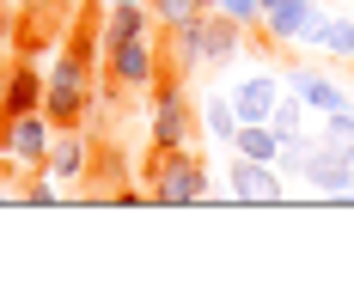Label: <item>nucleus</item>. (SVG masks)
<instances>
[{
	"label": "nucleus",
	"instance_id": "nucleus-1",
	"mask_svg": "<svg viewBox=\"0 0 354 305\" xmlns=\"http://www.w3.org/2000/svg\"><path fill=\"white\" fill-rule=\"evenodd\" d=\"M92 98H98V62L80 55L73 43H62L43 68V116L55 129H73V122H92Z\"/></svg>",
	"mask_w": 354,
	"mask_h": 305
},
{
	"label": "nucleus",
	"instance_id": "nucleus-2",
	"mask_svg": "<svg viewBox=\"0 0 354 305\" xmlns=\"http://www.w3.org/2000/svg\"><path fill=\"white\" fill-rule=\"evenodd\" d=\"M141 171H147V202L153 207H196V202H208V190H214L208 159L196 147H159Z\"/></svg>",
	"mask_w": 354,
	"mask_h": 305
},
{
	"label": "nucleus",
	"instance_id": "nucleus-3",
	"mask_svg": "<svg viewBox=\"0 0 354 305\" xmlns=\"http://www.w3.org/2000/svg\"><path fill=\"white\" fill-rule=\"evenodd\" d=\"M196 104H189V92H183V73H159L153 80V110H147V147L159 153V147H189L196 140Z\"/></svg>",
	"mask_w": 354,
	"mask_h": 305
},
{
	"label": "nucleus",
	"instance_id": "nucleus-4",
	"mask_svg": "<svg viewBox=\"0 0 354 305\" xmlns=\"http://www.w3.org/2000/svg\"><path fill=\"white\" fill-rule=\"evenodd\" d=\"M165 73V55L153 49V31L147 37H116L104 43V62H98V80H110L116 92H153V80Z\"/></svg>",
	"mask_w": 354,
	"mask_h": 305
},
{
	"label": "nucleus",
	"instance_id": "nucleus-5",
	"mask_svg": "<svg viewBox=\"0 0 354 305\" xmlns=\"http://www.w3.org/2000/svg\"><path fill=\"white\" fill-rule=\"evenodd\" d=\"M92 159H98V135H92V122L55 129V135H49V153H43V177L86 190V177H92Z\"/></svg>",
	"mask_w": 354,
	"mask_h": 305
},
{
	"label": "nucleus",
	"instance_id": "nucleus-6",
	"mask_svg": "<svg viewBox=\"0 0 354 305\" xmlns=\"http://www.w3.org/2000/svg\"><path fill=\"white\" fill-rule=\"evenodd\" d=\"M226 190H232V202H245V207L287 202V177L275 165H263V159H245V153H232V165H226Z\"/></svg>",
	"mask_w": 354,
	"mask_h": 305
},
{
	"label": "nucleus",
	"instance_id": "nucleus-7",
	"mask_svg": "<svg viewBox=\"0 0 354 305\" xmlns=\"http://www.w3.org/2000/svg\"><path fill=\"white\" fill-rule=\"evenodd\" d=\"M49 135H55V122L43 116V110H25V116H12L6 122V153L19 159V165L43 177V153H49Z\"/></svg>",
	"mask_w": 354,
	"mask_h": 305
},
{
	"label": "nucleus",
	"instance_id": "nucleus-8",
	"mask_svg": "<svg viewBox=\"0 0 354 305\" xmlns=\"http://www.w3.org/2000/svg\"><path fill=\"white\" fill-rule=\"evenodd\" d=\"M281 86L293 92V98H306V110L312 116H324V110H342V104H354L330 73H318V68H306V62H287L281 68Z\"/></svg>",
	"mask_w": 354,
	"mask_h": 305
},
{
	"label": "nucleus",
	"instance_id": "nucleus-9",
	"mask_svg": "<svg viewBox=\"0 0 354 305\" xmlns=\"http://www.w3.org/2000/svg\"><path fill=\"white\" fill-rule=\"evenodd\" d=\"M226 92L239 104V122H269V110H275V98H281L287 86H281L275 68H257V73H245L239 86H226Z\"/></svg>",
	"mask_w": 354,
	"mask_h": 305
},
{
	"label": "nucleus",
	"instance_id": "nucleus-10",
	"mask_svg": "<svg viewBox=\"0 0 354 305\" xmlns=\"http://www.w3.org/2000/svg\"><path fill=\"white\" fill-rule=\"evenodd\" d=\"M306 19H318V0H263V37L269 43H299Z\"/></svg>",
	"mask_w": 354,
	"mask_h": 305
},
{
	"label": "nucleus",
	"instance_id": "nucleus-11",
	"mask_svg": "<svg viewBox=\"0 0 354 305\" xmlns=\"http://www.w3.org/2000/svg\"><path fill=\"white\" fill-rule=\"evenodd\" d=\"M306 98H293V92H281L275 98V110H269V129L281 135V147H299V140H312V129H306Z\"/></svg>",
	"mask_w": 354,
	"mask_h": 305
},
{
	"label": "nucleus",
	"instance_id": "nucleus-12",
	"mask_svg": "<svg viewBox=\"0 0 354 305\" xmlns=\"http://www.w3.org/2000/svg\"><path fill=\"white\" fill-rule=\"evenodd\" d=\"M232 153H245V159H263V165H275V159H281V135H275L269 122H239V135H232Z\"/></svg>",
	"mask_w": 354,
	"mask_h": 305
},
{
	"label": "nucleus",
	"instance_id": "nucleus-13",
	"mask_svg": "<svg viewBox=\"0 0 354 305\" xmlns=\"http://www.w3.org/2000/svg\"><path fill=\"white\" fill-rule=\"evenodd\" d=\"M196 116H202V129H208L220 147H232V135H239V104H232V92H214Z\"/></svg>",
	"mask_w": 354,
	"mask_h": 305
},
{
	"label": "nucleus",
	"instance_id": "nucleus-14",
	"mask_svg": "<svg viewBox=\"0 0 354 305\" xmlns=\"http://www.w3.org/2000/svg\"><path fill=\"white\" fill-rule=\"evenodd\" d=\"M318 140H330V147H354V104H342V110H324Z\"/></svg>",
	"mask_w": 354,
	"mask_h": 305
},
{
	"label": "nucleus",
	"instance_id": "nucleus-15",
	"mask_svg": "<svg viewBox=\"0 0 354 305\" xmlns=\"http://www.w3.org/2000/svg\"><path fill=\"white\" fill-rule=\"evenodd\" d=\"M147 12H153L159 31H171L177 19H189V12H202V6H196V0H147Z\"/></svg>",
	"mask_w": 354,
	"mask_h": 305
},
{
	"label": "nucleus",
	"instance_id": "nucleus-16",
	"mask_svg": "<svg viewBox=\"0 0 354 305\" xmlns=\"http://www.w3.org/2000/svg\"><path fill=\"white\" fill-rule=\"evenodd\" d=\"M214 12H226V19H239L245 31H263V0H214Z\"/></svg>",
	"mask_w": 354,
	"mask_h": 305
},
{
	"label": "nucleus",
	"instance_id": "nucleus-17",
	"mask_svg": "<svg viewBox=\"0 0 354 305\" xmlns=\"http://www.w3.org/2000/svg\"><path fill=\"white\" fill-rule=\"evenodd\" d=\"M324 49H330V55H342V62H354V19H330Z\"/></svg>",
	"mask_w": 354,
	"mask_h": 305
},
{
	"label": "nucleus",
	"instance_id": "nucleus-18",
	"mask_svg": "<svg viewBox=\"0 0 354 305\" xmlns=\"http://www.w3.org/2000/svg\"><path fill=\"white\" fill-rule=\"evenodd\" d=\"M25 6H37V12H68L73 0H25Z\"/></svg>",
	"mask_w": 354,
	"mask_h": 305
},
{
	"label": "nucleus",
	"instance_id": "nucleus-19",
	"mask_svg": "<svg viewBox=\"0 0 354 305\" xmlns=\"http://www.w3.org/2000/svg\"><path fill=\"white\" fill-rule=\"evenodd\" d=\"M0 49H6V19H0Z\"/></svg>",
	"mask_w": 354,
	"mask_h": 305
},
{
	"label": "nucleus",
	"instance_id": "nucleus-20",
	"mask_svg": "<svg viewBox=\"0 0 354 305\" xmlns=\"http://www.w3.org/2000/svg\"><path fill=\"white\" fill-rule=\"evenodd\" d=\"M196 6H202V12H214V0H196Z\"/></svg>",
	"mask_w": 354,
	"mask_h": 305
},
{
	"label": "nucleus",
	"instance_id": "nucleus-21",
	"mask_svg": "<svg viewBox=\"0 0 354 305\" xmlns=\"http://www.w3.org/2000/svg\"><path fill=\"white\" fill-rule=\"evenodd\" d=\"M348 153H354V147H348Z\"/></svg>",
	"mask_w": 354,
	"mask_h": 305
}]
</instances>
